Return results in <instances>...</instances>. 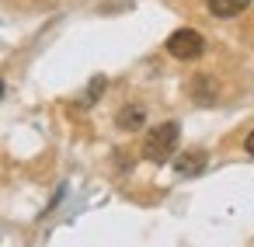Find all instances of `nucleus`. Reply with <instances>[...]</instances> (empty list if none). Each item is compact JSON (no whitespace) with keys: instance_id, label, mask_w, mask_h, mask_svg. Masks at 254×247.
Segmentation results:
<instances>
[{"instance_id":"nucleus-1","label":"nucleus","mask_w":254,"mask_h":247,"mask_svg":"<svg viewBox=\"0 0 254 247\" xmlns=\"http://www.w3.org/2000/svg\"><path fill=\"white\" fill-rule=\"evenodd\" d=\"M178 136H181L178 122H164V125L150 129V132H146V143H143V157L153 160V164L171 160V153L178 150Z\"/></svg>"},{"instance_id":"nucleus-2","label":"nucleus","mask_w":254,"mask_h":247,"mask_svg":"<svg viewBox=\"0 0 254 247\" xmlns=\"http://www.w3.org/2000/svg\"><path fill=\"white\" fill-rule=\"evenodd\" d=\"M167 53H171L174 60H198V56L205 53V39H202L198 32H191V28H178V32L167 39Z\"/></svg>"},{"instance_id":"nucleus-3","label":"nucleus","mask_w":254,"mask_h":247,"mask_svg":"<svg viewBox=\"0 0 254 247\" xmlns=\"http://www.w3.org/2000/svg\"><path fill=\"white\" fill-rule=\"evenodd\" d=\"M202 167H205V150H188V153H181L178 164H174V171H178L181 178L202 174Z\"/></svg>"},{"instance_id":"nucleus-4","label":"nucleus","mask_w":254,"mask_h":247,"mask_svg":"<svg viewBox=\"0 0 254 247\" xmlns=\"http://www.w3.org/2000/svg\"><path fill=\"white\" fill-rule=\"evenodd\" d=\"M205 7L216 14V18H237L251 7V0H205Z\"/></svg>"},{"instance_id":"nucleus-5","label":"nucleus","mask_w":254,"mask_h":247,"mask_svg":"<svg viewBox=\"0 0 254 247\" xmlns=\"http://www.w3.org/2000/svg\"><path fill=\"white\" fill-rule=\"evenodd\" d=\"M143 119H146V112H143L139 105H126V108L119 112V129H139Z\"/></svg>"},{"instance_id":"nucleus-6","label":"nucleus","mask_w":254,"mask_h":247,"mask_svg":"<svg viewBox=\"0 0 254 247\" xmlns=\"http://www.w3.org/2000/svg\"><path fill=\"white\" fill-rule=\"evenodd\" d=\"M244 146H247V153H251V157H254V132H251V136H247V139H244Z\"/></svg>"},{"instance_id":"nucleus-7","label":"nucleus","mask_w":254,"mask_h":247,"mask_svg":"<svg viewBox=\"0 0 254 247\" xmlns=\"http://www.w3.org/2000/svg\"><path fill=\"white\" fill-rule=\"evenodd\" d=\"M0 94H4V80H0Z\"/></svg>"}]
</instances>
